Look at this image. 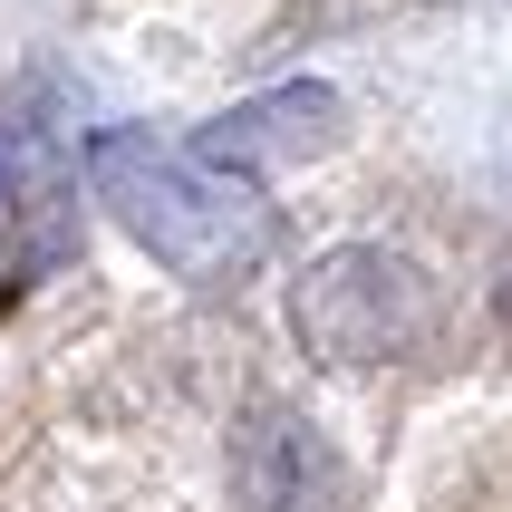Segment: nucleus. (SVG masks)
Instances as JSON below:
<instances>
[{"instance_id": "f257e3e1", "label": "nucleus", "mask_w": 512, "mask_h": 512, "mask_svg": "<svg viewBox=\"0 0 512 512\" xmlns=\"http://www.w3.org/2000/svg\"><path fill=\"white\" fill-rule=\"evenodd\" d=\"M87 184L174 281H242L271 252V203L242 174H213L194 145H155L145 126H97L87 136Z\"/></svg>"}, {"instance_id": "f03ea898", "label": "nucleus", "mask_w": 512, "mask_h": 512, "mask_svg": "<svg viewBox=\"0 0 512 512\" xmlns=\"http://www.w3.org/2000/svg\"><path fill=\"white\" fill-rule=\"evenodd\" d=\"M290 319L310 358L329 368H387V358H416V348L445 329V290L416 252H387V242H339L319 252L290 290Z\"/></svg>"}, {"instance_id": "7ed1b4c3", "label": "nucleus", "mask_w": 512, "mask_h": 512, "mask_svg": "<svg viewBox=\"0 0 512 512\" xmlns=\"http://www.w3.org/2000/svg\"><path fill=\"white\" fill-rule=\"evenodd\" d=\"M339 136V97L319 78H300V87H271V97H252V107H232V116H213L194 136V155L213 174H242L252 184V165H271V155H310V145H329Z\"/></svg>"}, {"instance_id": "20e7f679", "label": "nucleus", "mask_w": 512, "mask_h": 512, "mask_svg": "<svg viewBox=\"0 0 512 512\" xmlns=\"http://www.w3.org/2000/svg\"><path fill=\"white\" fill-rule=\"evenodd\" d=\"M232 474H242V503L252 512H339V464H329V445H319L300 416H281V406L242 426Z\"/></svg>"}, {"instance_id": "39448f33", "label": "nucleus", "mask_w": 512, "mask_h": 512, "mask_svg": "<svg viewBox=\"0 0 512 512\" xmlns=\"http://www.w3.org/2000/svg\"><path fill=\"white\" fill-rule=\"evenodd\" d=\"M493 300H503V329H512V261H503V281H493Z\"/></svg>"}]
</instances>
